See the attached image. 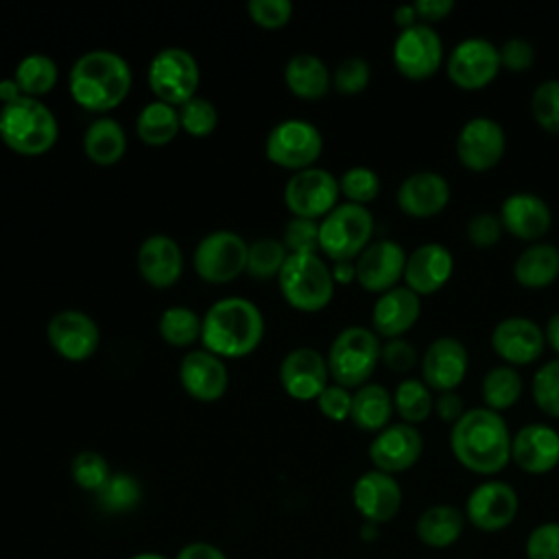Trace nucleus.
<instances>
[{
	"label": "nucleus",
	"mask_w": 559,
	"mask_h": 559,
	"mask_svg": "<svg viewBox=\"0 0 559 559\" xmlns=\"http://www.w3.org/2000/svg\"><path fill=\"white\" fill-rule=\"evenodd\" d=\"M286 258H288V251L280 238H258L249 242L245 273L253 280L277 277Z\"/></svg>",
	"instance_id": "ea45409f"
},
{
	"label": "nucleus",
	"mask_w": 559,
	"mask_h": 559,
	"mask_svg": "<svg viewBox=\"0 0 559 559\" xmlns=\"http://www.w3.org/2000/svg\"><path fill=\"white\" fill-rule=\"evenodd\" d=\"M140 485L133 476L129 474H111V478L107 480V485L96 493L98 502L103 509L111 511V513H124L129 509H133L140 502Z\"/></svg>",
	"instance_id": "c03bdc74"
},
{
	"label": "nucleus",
	"mask_w": 559,
	"mask_h": 559,
	"mask_svg": "<svg viewBox=\"0 0 559 559\" xmlns=\"http://www.w3.org/2000/svg\"><path fill=\"white\" fill-rule=\"evenodd\" d=\"M247 15L260 28H282L293 17V2L290 0H249Z\"/></svg>",
	"instance_id": "8fccbe9b"
},
{
	"label": "nucleus",
	"mask_w": 559,
	"mask_h": 559,
	"mask_svg": "<svg viewBox=\"0 0 559 559\" xmlns=\"http://www.w3.org/2000/svg\"><path fill=\"white\" fill-rule=\"evenodd\" d=\"M181 389L199 402H216L225 395L229 373L225 360L207 349H190L179 362Z\"/></svg>",
	"instance_id": "b1692460"
},
{
	"label": "nucleus",
	"mask_w": 559,
	"mask_h": 559,
	"mask_svg": "<svg viewBox=\"0 0 559 559\" xmlns=\"http://www.w3.org/2000/svg\"><path fill=\"white\" fill-rule=\"evenodd\" d=\"M421 314V297L408 286H395L382 293L371 308V330L378 336L402 338Z\"/></svg>",
	"instance_id": "cd10ccee"
},
{
	"label": "nucleus",
	"mask_w": 559,
	"mask_h": 559,
	"mask_svg": "<svg viewBox=\"0 0 559 559\" xmlns=\"http://www.w3.org/2000/svg\"><path fill=\"white\" fill-rule=\"evenodd\" d=\"M373 236V216L367 205L338 203L319 221V251L332 262L356 260Z\"/></svg>",
	"instance_id": "0eeeda50"
},
{
	"label": "nucleus",
	"mask_w": 559,
	"mask_h": 559,
	"mask_svg": "<svg viewBox=\"0 0 559 559\" xmlns=\"http://www.w3.org/2000/svg\"><path fill=\"white\" fill-rule=\"evenodd\" d=\"M262 336L264 317L260 308L245 297L218 299L203 314L201 345L223 360L253 354Z\"/></svg>",
	"instance_id": "7ed1b4c3"
},
{
	"label": "nucleus",
	"mask_w": 559,
	"mask_h": 559,
	"mask_svg": "<svg viewBox=\"0 0 559 559\" xmlns=\"http://www.w3.org/2000/svg\"><path fill=\"white\" fill-rule=\"evenodd\" d=\"M435 411H437V415H439L443 421H450V424H454L456 419H461V415L465 413L463 400H461V395H456L454 391L439 393V397H437V402H435Z\"/></svg>",
	"instance_id": "13d9d810"
},
{
	"label": "nucleus",
	"mask_w": 559,
	"mask_h": 559,
	"mask_svg": "<svg viewBox=\"0 0 559 559\" xmlns=\"http://www.w3.org/2000/svg\"><path fill=\"white\" fill-rule=\"evenodd\" d=\"M393 408L404 424H424L435 411V397L430 386L419 378H406L395 386Z\"/></svg>",
	"instance_id": "4c0bfd02"
},
{
	"label": "nucleus",
	"mask_w": 559,
	"mask_h": 559,
	"mask_svg": "<svg viewBox=\"0 0 559 559\" xmlns=\"http://www.w3.org/2000/svg\"><path fill=\"white\" fill-rule=\"evenodd\" d=\"M393 395L376 382H367L352 393L349 421L365 432H380L393 415Z\"/></svg>",
	"instance_id": "72a5a7b5"
},
{
	"label": "nucleus",
	"mask_w": 559,
	"mask_h": 559,
	"mask_svg": "<svg viewBox=\"0 0 559 559\" xmlns=\"http://www.w3.org/2000/svg\"><path fill=\"white\" fill-rule=\"evenodd\" d=\"M369 81L371 68L362 57H347L332 72V87L345 96L360 94L362 90H367Z\"/></svg>",
	"instance_id": "de8ad7c7"
},
{
	"label": "nucleus",
	"mask_w": 559,
	"mask_h": 559,
	"mask_svg": "<svg viewBox=\"0 0 559 559\" xmlns=\"http://www.w3.org/2000/svg\"><path fill=\"white\" fill-rule=\"evenodd\" d=\"M338 179L319 166L293 173L284 186V205L297 218H323L338 205Z\"/></svg>",
	"instance_id": "9b49d317"
},
{
	"label": "nucleus",
	"mask_w": 559,
	"mask_h": 559,
	"mask_svg": "<svg viewBox=\"0 0 559 559\" xmlns=\"http://www.w3.org/2000/svg\"><path fill=\"white\" fill-rule=\"evenodd\" d=\"M57 138V118L39 98L22 96L0 107V140L13 153L44 155L55 146Z\"/></svg>",
	"instance_id": "20e7f679"
},
{
	"label": "nucleus",
	"mask_w": 559,
	"mask_h": 559,
	"mask_svg": "<svg viewBox=\"0 0 559 559\" xmlns=\"http://www.w3.org/2000/svg\"><path fill=\"white\" fill-rule=\"evenodd\" d=\"M393 22L400 26V31L419 24V17H417L415 7H413V4H400V7L395 9V13H393Z\"/></svg>",
	"instance_id": "680f3d73"
},
{
	"label": "nucleus",
	"mask_w": 559,
	"mask_h": 559,
	"mask_svg": "<svg viewBox=\"0 0 559 559\" xmlns=\"http://www.w3.org/2000/svg\"><path fill=\"white\" fill-rule=\"evenodd\" d=\"M424 452V437L417 426L411 424H389L369 443V459L373 469L386 474H400L411 469Z\"/></svg>",
	"instance_id": "a211bd4d"
},
{
	"label": "nucleus",
	"mask_w": 559,
	"mask_h": 559,
	"mask_svg": "<svg viewBox=\"0 0 559 559\" xmlns=\"http://www.w3.org/2000/svg\"><path fill=\"white\" fill-rule=\"evenodd\" d=\"M397 207L413 218H430L450 201V183L437 170L411 173L395 192Z\"/></svg>",
	"instance_id": "bb28decb"
},
{
	"label": "nucleus",
	"mask_w": 559,
	"mask_h": 559,
	"mask_svg": "<svg viewBox=\"0 0 559 559\" xmlns=\"http://www.w3.org/2000/svg\"><path fill=\"white\" fill-rule=\"evenodd\" d=\"M330 269H332L334 284H349V282L356 280V262L354 260L334 262Z\"/></svg>",
	"instance_id": "052dcab7"
},
{
	"label": "nucleus",
	"mask_w": 559,
	"mask_h": 559,
	"mask_svg": "<svg viewBox=\"0 0 559 559\" xmlns=\"http://www.w3.org/2000/svg\"><path fill=\"white\" fill-rule=\"evenodd\" d=\"M544 336H546L548 345L559 354V310L548 317L546 328H544Z\"/></svg>",
	"instance_id": "0e129e2a"
},
{
	"label": "nucleus",
	"mask_w": 559,
	"mask_h": 559,
	"mask_svg": "<svg viewBox=\"0 0 559 559\" xmlns=\"http://www.w3.org/2000/svg\"><path fill=\"white\" fill-rule=\"evenodd\" d=\"M500 50L485 37H465L448 55V79L465 90H483L500 72Z\"/></svg>",
	"instance_id": "f8f14e48"
},
{
	"label": "nucleus",
	"mask_w": 559,
	"mask_h": 559,
	"mask_svg": "<svg viewBox=\"0 0 559 559\" xmlns=\"http://www.w3.org/2000/svg\"><path fill=\"white\" fill-rule=\"evenodd\" d=\"M284 83L297 98L317 100L332 87V74L325 61L312 52H295L284 66Z\"/></svg>",
	"instance_id": "7c9ffc66"
},
{
	"label": "nucleus",
	"mask_w": 559,
	"mask_h": 559,
	"mask_svg": "<svg viewBox=\"0 0 559 559\" xmlns=\"http://www.w3.org/2000/svg\"><path fill=\"white\" fill-rule=\"evenodd\" d=\"M319 411L330 419V421H345L349 419L352 413V393L349 389L341 384H328L321 395L314 400Z\"/></svg>",
	"instance_id": "864d4df0"
},
{
	"label": "nucleus",
	"mask_w": 559,
	"mask_h": 559,
	"mask_svg": "<svg viewBox=\"0 0 559 559\" xmlns=\"http://www.w3.org/2000/svg\"><path fill=\"white\" fill-rule=\"evenodd\" d=\"M249 242L229 229L205 234L192 253L197 275L207 284H229L247 271Z\"/></svg>",
	"instance_id": "9d476101"
},
{
	"label": "nucleus",
	"mask_w": 559,
	"mask_h": 559,
	"mask_svg": "<svg viewBox=\"0 0 559 559\" xmlns=\"http://www.w3.org/2000/svg\"><path fill=\"white\" fill-rule=\"evenodd\" d=\"M500 66L509 72H526L535 61V48L524 37H509L500 48Z\"/></svg>",
	"instance_id": "5fc2aeb1"
},
{
	"label": "nucleus",
	"mask_w": 559,
	"mask_h": 559,
	"mask_svg": "<svg viewBox=\"0 0 559 559\" xmlns=\"http://www.w3.org/2000/svg\"><path fill=\"white\" fill-rule=\"evenodd\" d=\"M177 559H227L221 548L207 542H192L177 552Z\"/></svg>",
	"instance_id": "bf43d9fd"
},
{
	"label": "nucleus",
	"mask_w": 559,
	"mask_h": 559,
	"mask_svg": "<svg viewBox=\"0 0 559 559\" xmlns=\"http://www.w3.org/2000/svg\"><path fill=\"white\" fill-rule=\"evenodd\" d=\"M380 360L395 373H408L417 365V349L406 338H389L382 345Z\"/></svg>",
	"instance_id": "6e6d98bb"
},
{
	"label": "nucleus",
	"mask_w": 559,
	"mask_h": 559,
	"mask_svg": "<svg viewBox=\"0 0 559 559\" xmlns=\"http://www.w3.org/2000/svg\"><path fill=\"white\" fill-rule=\"evenodd\" d=\"M393 66L395 70L413 81L430 79L443 61V41L430 24H415L400 31L393 41Z\"/></svg>",
	"instance_id": "ddd939ff"
},
{
	"label": "nucleus",
	"mask_w": 559,
	"mask_h": 559,
	"mask_svg": "<svg viewBox=\"0 0 559 559\" xmlns=\"http://www.w3.org/2000/svg\"><path fill=\"white\" fill-rule=\"evenodd\" d=\"M454 148L459 162L465 168L483 173L493 168L502 159L507 148V135L498 120L489 116H474L465 120L459 129Z\"/></svg>",
	"instance_id": "dca6fc26"
},
{
	"label": "nucleus",
	"mask_w": 559,
	"mask_h": 559,
	"mask_svg": "<svg viewBox=\"0 0 559 559\" xmlns=\"http://www.w3.org/2000/svg\"><path fill=\"white\" fill-rule=\"evenodd\" d=\"M522 391H524V380L520 371L511 365L491 367L480 382V395H483L485 408L496 413L511 408L522 397Z\"/></svg>",
	"instance_id": "c9c22d12"
},
{
	"label": "nucleus",
	"mask_w": 559,
	"mask_h": 559,
	"mask_svg": "<svg viewBox=\"0 0 559 559\" xmlns=\"http://www.w3.org/2000/svg\"><path fill=\"white\" fill-rule=\"evenodd\" d=\"M511 439L500 413L485 406L469 408L450 428V450L469 472L493 476L511 461Z\"/></svg>",
	"instance_id": "f257e3e1"
},
{
	"label": "nucleus",
	"mask_w": 559,
	"mask_h": 559,
	"mask_svg": "<svg viewBox=\"0 0 559 559\" xmlns=\"http://www.w3.org/2000/svg\"><path fill=\"white\" fill-rule=\"evenodd\" d=\"M129 559H166V557L159 555V552H138V555H133Z\"/></svg>",
	"instance_id": "69168bd1"
},
{
	"label": "nucleus",
	"mask_w": 559,
	"mask_h": 559,
	"mask_svg": "<svg viewBox=\"0 0 559 559\" xmlns=\"http://www.w3.org/2000/svg\"><path fill=\"white\" fill-rule=\"evenodd\" d=\"M465 513L454 504H430L426 507L417 522H415V535L417 539L428 548H450L456 544L465 531Z\"/></svg>",
	"instance_id": "c756f323"
},
{
	"label": "nucleus",
	"mask_w": 559,
	"mask_h": 559,
	"mask_svg": "<svg viewBox=\"0 0 559 559\" xmlns=\"http://www.w3.org/2000/svg\"><path fill=\"white\" fill-rule=\"evenodd\" d=\"M13 79L24 96L39 98L57 85L59 68L52 57L44 52H31L17 61L13 70Z\"/></svg>",
	"instance_id": "e433bc0d"
},
{
	"label": "nucleus",
	"mask_w": 559,
	"mask_h": 559,
	"mask_svg": "<svg viewBox=\"0 0 559 559\" xmlns=\"http://www.w3.org/2000/svg\"><path fill=\"white\" fill-rule=\"evenodd\" d=\"M546 345L544 330L528 317H507L496 323L491 332V347L504 365H531Z\"/></svg>",
	"instance_id": "4be33fe9"
},
{
	"label": "nucleus",
	"mask_w": 559,
	"mask_h": 559,
	"mask_svg": "<svg viewBox=\"0 0 559 559\" xmlns=\"http://www.w3.org/2000/svg\"><path fill=\"white\" fill-rule=\"evenodd\" d=\"M24 94H22V90L17 87V83H15V79L11 76H7V79H0V103L2 105H9V103H13V100H17V98H22Z\"/></svg>",
	"instance_id": "e2e57ef3"
},
{
	"label": "nucleus",
	"mask_w": 559,
	"mask_h": 559,
	"mask_svg": "<svg viewBox=\"0 0 559 559\" xmlns=\"http://www.w3.org/2000/svg\"><path fill=\"white\" fill-rule=\"evenodd\" d=\"M520 509L518 491L504 483L489 478L476 485L465 500V520L480 533H498L513 524Z\"/></svg>",
	"instance_id": "4468645a"
},
{
	"label": "nucleus",
	"mask_w": 559,
	"mask_h": 559,
	"mask_svg": "<svg viewBox=\"0 0 559 559\" xmlns=\"http://www.w3.org/2000/svg\"><path fill=\"white\" fill-rule=\"evenodd\" d=\"M531 395L544 415L559 419V358L548 360L535 371Z\"/></svg>",
	"instance_id": "37998d69"
},
{
	"label": "nucleus",
	"mask_w": 559,
	"mask_h": 559,
	"mask_svg": "<svg viewBox=\"0 0 559 559\" xmlns=\"http://www.w3.org/2000/svg\"><path fill=\"white\" fill-rule=\"evenodd\" d=\"M138 271L153 288H170L181 280L183 251L166 234H151L138 247Z\"/></svg>",
	"instance_id": "a878e982"
},
{
	"label": "nucleus",
	"mask_w": 559,
	"mask_h": 559,
	"mask_svg": "<svg viewBox=\"0 0 559 559\" xmlns=\"http://www.w3.org/2000/svg\"><path fill=\"white\" fill-rule=\"evenodd\" d=\"M83 151L98 166H114L127 153V133L122 124L109 116L92 120L83 133Z\"/></svg>",
	"instance_id": "473e14b6"
},
{
	"label": "nucleus",
	"mask_w": 559,
	"mask_h": 559,
	"mask_svg": "<svg viewBox=\"0 0 559 559\" xmlns=\"http://www.w3.org/2000/svg\"><path fill=\"white\" fill-rule=\"evenodd\" d=\"M70 474H72V480L81 489L94 491V493H98L107 485V480L111 478L109 463L105 461L103 454H98L94 450L79 452L70 463Z\"/></svg>",
	"instance_id": "a19ab883"
},
{
	"label": "nucleus",
	"mask_w": 559,
	"mask_h": 559,
	"mask_svg": "<svg viewBox=\"0 0 559 559\" xmlns=\"http://www.w3.org/2000/svg\"><path fill=\"white\" fill-rule=\"evenodd\" d=\"M341 194L349 201V203H358V205H367L369 201H373L380 194V177L373 168L369 166H352L347 168L341 179Z\"/></svg>",
	"instance_id": "a18cd8bd"
},
{
	"label": "nucleus",
	"mask_w": 559,
	"mask_h": 559,
	"mask_svg": "<svg viewBox=\"0 0 559 559\" xmlns=\"http://www.w3.org/2000/svg\"><path fill=\"white\" fill-rule=\"evenodd\" d=\"M413 7L417 11V17L424 20V24H430L448 17L454 9V0H417L413 2Z\"/></svg>",
	"instance_id": "4d7b16f0"
},
{
	"label": "nucleus",
	"mask_w": 559,
	"mask_h": 559,
	"mask_svg": "<svg viewBox=\"0 0 559 559\" xmlns=\"http://www.w3.org/2000/svg\"><path fill=\"white\" fill-rule=\"evenodd\" d=\"M46 336L55 354L70 362L92 358L100 343L98 323L76 308L55 312L46 325Z\"/></svg>",
	"instance_id": "2eb2a0df"
},
{
	"label": "nucleus",
	"mask_w": 559,
	"mask_h": 559,
	"mask_svg": "<svg viewBox=\"0 0 559 559\" xmlns=\"http://www.w3.org/2000/svg\"><path fill=\"white\" fill-rule=\"evenodd\" d=\"M328 380V360L314 347H295L280 362V384L293 400H317L330 384Z\"/></svg>",
	"instance_id": "f3484780"
},
{
	"label": "nucleus",
	"mask_w": 559,
	"mask_h": 559,
	"mask_svg": "<svg viewBox=\"0 0 559 559\" xmlns=\"http://www.w3.org/2000/svg\"><path fill=\"white\" fill-rule=\"evenodd\" d=\"M201 323L203 317H199L197 310L188 306H170L159 314L157 332L162 341L173 347H190L201 341Z\"/></svg>",
	"instance_id": "58836bf2"
},
{
	"label": "nucleus",
	"mask_w": 559,
	"mask_h": 559,
	"mask_svg": "<svg viewBox=\"0 0 559 559\" xmlns=\"http://www.w3.org/2000/svg\"><path fill=\"white\" fill-rule=\"evenodd\" d=\"M179 131V109L162 100L146 103L135 118V133L148 146H166Z\"/></svg>",
	"instance_id": "f704fd0d"
},
{
	"label": "nucleus",
	"mask_w": 559,
	"mask_h": 559,
	"mask_svg": "<svg viewBox=\"0 0 559 559\" xmlns=\"http://www.w3.org/2000/svg\"><path fill=\"white\" fill-rule=\"evenodd\" d=\"M531 114L544 131L559 133V79L542 81L533 90Z\"/></svg>",
	"instance_id": "49530a36"
},
{
	"label": "nucleus",
	"mask_w": 559,
	"mask_h": 559,
	"mask_svg": "<svg viewBox=\"0 0 559 559\" xmlns=\"http://www.w3.org/2000/svg\"><path fill=\"white\" fill-rule=\"evenodd\" d=\"M511 461L526 474L542 476L559 465V432L548 424H526L511 439Z\"/></svg>",
	"instance_id": "5701e85b"
},
{
	"label": "nucleus",
	"mask_w": 559,
	"mask_h": 559,
	"mask_svg": "<svg viewBox=\"0 0 559 559\" xmlns=\"http://www.w3.org/2000/svg\"><path fill=\"white\" fill-rule=\"evenodd\" d=\"M513 277L524 288H546L559 277V247L533 242L513 262Z\"/></svg>",
	"instance_id": "2f4dec72"
},
{
	"label": "nucleus",
	"mask_w": 559,
	"mask_h": 559,
	"mask_svg": "<svg viewBox=\"0 0 559 559\" xmlns=\"http://www.w3.org/2000/svg\"><path fill=\"white\" fill-rule=\"evenodd\" d=\"M146 81L155 94V100L179 107L197 96L201 70L192 52L181 46H166L157 50L148 61Z\"/></svg>",
	"instance_id": "6e6552de"
},
{
	"label": "nucleus",
	"mask_w": 559,
	"mask_h": 559,
	"mask_svg": "<svg viewBox=\"0 0 559 559\" xmlns=\"http://www.w3.org/2000/svg\"><path fill=\"white\" fill-rule=\"evenodd\" d=\"M277 286L288 306L301 312H319L334 297L332 269L319 253H288Z\"/></svg>",
	"instance_id": "39448f33"
},
{
	"label": "nucleus",
	"mask_w": 559,
	"mask_h": 559,
	"mask_svg": "<svg viewBox=\"0 0 559 559\" xmlns=\"http://www.w3.org/2000/svg\"><path fill=\"white\" fill-rule=\"evenodd\" d=\"M131 83L133 74L127 59L107 48L83 52L68 72L72 100L92 114L116 109L129 96Z\"/></svg>",
	"instance_id": "f03ea898"
},
{
	"label": "nucleus",
	"mask_w": 559,
	"mask_h": 559,
	"mask_svg": "<svg viewBox=\"0 0 559 559\" xmlns=\"http://www.w3.org/2000/svg\"><path fill=\"white\" fill-rule=\"evenodd\" d=\"M526 559H559V522H542L524 542Z\"/></svg>",
	"instance_id": "3c124183"
},
{
	"label": "nucleus",
	"mask_w": 559,
	"mask_h": 559,
	"mask_svg": "<svg viewBox=\"0 0 559 559\" xmlns=\"http://www.w3.org/2000/svg\"><path fill=\"white\" fill-rule=\"evenodd\" d=\"M469 356L465 345L454 336L435 338L421 356V380L430 391H454L467 376Z\"/></svg>",
	"instance_id": "412c9836"
},
{
	"label": "nucleus",
	"mask_w": 559,
	"mask_h": 559,
	"mask_svg": "<svg viewBox=\"0 0 559 559\" xmlns=\"http://www.w3.org/2000/svg\"><path fill=\"white\" fill-rule=\"evenodd\" d=\"M452 271H454L452 251L441 242H424L408 253L402 280L406 282L404 286H408L413 293L421 297L443 288L452 277Z\"/></svg>",
	"instance_id": "393cba45"
},
{
	"label": "nucleus",
	"mask_w": 559,
	"mask_h": 559,
	"mask_svg": "<svg viewBox=\"0 0 559 559\" xmlns=\"http://www.w3.org/2000/svg\"><path fill=\"white\" fill-rule=\"evenodd\" d=\"M406 251L395 240H376L354 260L356 282L369 293H386L404 277Z\"/></svg>",
	"instance_id": "aec40b11"
},
{
	"label": "nucleus",
	"mask_w": 559,
	"mask_h": 559,
	"mask_svg": "<svg viewBox=\"0 0 559 559\" xmlns=\"http://www.w3.org/2000/svg\"><path fill=\"white\" fill-rule=\"evenodd\" d=\"M500 223L502 227L520 240H539L552 223L548 203L533 192H511L500 203Z\"/></svg>",
	"instance_id": "c85d7f7f"
},
{
	"label": "nucleus",
	"mask_w": 559,
	"mask_h": 559,
	"mask_svg": "<svg viewBox=\"0 0 559 559\" xmlns=\"http://www.w3.org/2000/svg\"><path fill=\"white\" fill-rule=\"evenodd\" d=\"M467 240L476 247V249H489L493 245H498L504 227L500 223V216L491 214V212H478L467 221Z\"/></svg>",
	"instance_id": "603ef678"
},
{
	"label": "nucleus",
	"mask_w": 559,
	"mask_h": 559,
	"mask_svg": "<svg viewBox=\"0 0 559 559\" xmlns=\"http://www.w3.org/2000/svg\"><path fill=\"white\" fill-rule=\"evenodd\" d=\"M402 487L393 474L369 469L360 474L352 487V502L356 511L371 524L391 522L402 509Z\"/></svg>",
	"instance_id": "6ab92c4d"
},
{
	"label": "nucleus",
	"mask_w": 559,
	"mask_h": 559,
	"mask_svg": "<svg viewBox=\"0 0 559 559\" xmlns=\"http://www.w3.org/2000/svg\"><path fill=\"white\" fill-rule=\"evenodd\" d=\"M179 109V124L192 138H205L218 127V109L203 96H192Z\"/></svg>",
	"instance_id": "79ce46f5"
},
{
	"label": "nucleus",
	"mask_w": 559,
	"mask_h": 559,
	"mask_svg": "<svg viewBox=\"0 0 559 559\" xmlns=\"http://www.w3.org/2000/svg\"><path fill=\"white\" fill-rule=\"evenodd\" d=\"M280 240L288 253H319V221L293 216Z\"/></svg>",
	"instance_id": "09e8293b"
},
{
	"label": "nucleus",
	"mask_w": 559,
	"mask_h": 559,
	"mask_svg": "<svg viewBox=\"0 0 559 559\" xmlns=\"http://www.w3.org/2000/svg\"><path fill=\"white\" fill-rule=\"evenodd\" d=\"M380 338L371 328L347 325L343 328L328 349V369L330 378L345 386L358 389L369 382L371 373L380 362Z\"/></svg>",
	"instance_id": "423d86ee"
},
{
	"label": "nucleus",
	"mask_w": 559,
	"mask_h": 559,
	"mask_svg": "<svg viewBox=\"0 0 559 559\" xmlns=\"http://www.w3.org/2000/svg\"><path fill=\"white\" fill-rule=\"evenodd\" d=\"M323 153L321 131L304 118L280 120L264 140V155L271 164L293 173L314 166Z\"/></svg>",
	"instance_id": "1a4fd4ad"
}]
</instances>
